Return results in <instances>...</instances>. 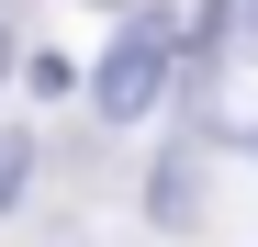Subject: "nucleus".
<instances>
[{"label": "nucleus", "mask_w": 258, "mask_h": 247, "mask_svg": "<svg viewBox=\"0 0 258 247\" xmlns=\"http://www.w3.org/2000/svg\"><path fill=\"white\" fill-rule=\"evenodd\" d=\"M168 68H180V34H168L157 12H135L112 34V56H101V79H90V101L112 112V124H146L157 101H168Z\"/></svg>", "instance_id": "nucleus-1"}, {"label": "nucleus", "mask_w": 258, "mask_h": 247, "mask_svg": "<svg viewBox=\"0 0 258 247\" xmlns=\"http://www.w3.org/2000/svg\"><path fill=\"white\" fill-rule=\"evenodd\" d=\"M23 169H34V146H23V135H0V202L23 191Z\"/></svg>", "instance_id": "nucleus-2"}, {"label": "nucleus", "mask_w": 258, "mask_h": 247, "mask_svg": "<svg viewBox=\"0 0 258 247\" xmlns=\"http://www.w3.org/2000/svg\"><path fill=\"white\" fill-rule=\"evenodd\" d=\"M0 68H12V23H0Z\"/></svg>", "instance_id": "nucleus-3"}]
</instances>
